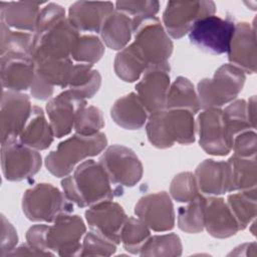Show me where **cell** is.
I'll list each match as a JSON object with an SVG mask.
<instances>
[{
	"mask_svg": "<svg viewBox=\"0 0 257 257\" xmlns=\"http://www.w3.org/2000/svg\"><path fill=\"white\" fill-rule=\"evenodd\" d=\"M61 186L66 198L79 208L112 200L122 193L112 185L101 164L93 160L78 165L72 175L62 180Z\"/></svg>",
	"mask_w": 257,
	"mask_h": 257,
	"instance_id": "6da1fadb",
	"label": "cell"
},
{
	"mask_svg": "<svg viewBox=\"0 0 257 257\" xmlns=\"http://www.w3.org/2000/svg\"><path fill=\"white\" fill-rule=\"evenodd\" d=\"M135 40L127 48L145 68L169 65L173 42L159 18L147 17L132 21Z\"/></svg>",
	"mask_w": 257,
	"mask_h": 257,
	"instance_id": "7a4b0ae2",
	"label": "cell"
},
{
	"mask_svg": "<svg viewBox=\"0 0 257 257\" xmlns=\"http://www.w3.org/2000/svg\"><path fill=\"white\" fill-rule=\"evenodd\" d=\"M149 142L158 149H168L176 143L195 142L194 113L186 109H162L150 113L146 124Z\"/></svg>",
	"mask_w": 257,
	"mask_h": 257,
	"instance_id": "3957f363",
	"label": "cell"
},
{
	"mask_svg": "<svg viewBox=\"0 0 257 257\" xmlns=\"http://www.w3.org/2000/svg\"><path fill=\"white\" fill-rule=\"evenodd\" d=\"M106 145L107 139L102 133L93 136L75 133L46 156L45 167L55 177L64 178L74 170L79 162L98 155L106 148Z\"/></svg>",
	"mask_w": 257,
	"mask_h": 257,
	"instance_id": "277c9868",
	"label": "cell"
},
{
	"mask_svg": "<svg viewBox=\"0 0 257 257\" xmlns=\"http://www.w3.org/2000/svg\"><path fill=\"white\" fill-rule=\"evenodd\" d=\"M245 79V72L237 66L231 63L221 65L212 78L199 81L197 93L200 106L204 109L220 108L232 102L241 92Z\"/></svg>",
	"mask_w": 257,
	"mask_h": 257,
	"instance_id": "5b68a950",
	"label": "cell"
},
{
	"mask_svg": "<svg viewBox=\"0 0 257 257\" xmlns=\"http://www.w3.org/2000/svg\"><path fill=\"white\" fill-rule=\"evenodd\" d=\"M22 210L30 221L50 223L61 215L70 214L73 203L53 185L39 183L25 191Z\"/></svg>",
	"mask_w": 257,
	"mask_h": 257,
	"instance_id": "8992f818",
	"label": "cell"
},
{
	"mask_svg": "<svg viewBox=\"0 0 257 257\" xmlns=\"http://www.w3.org/2000/svg\"><path fill=\"white\" fill-rule=\"evenodd\" d=\"M231 18L209 15L196 21L189 31V40L202 51L222 54L228 51L235 30Z\"/></svg>",
	"mask_w": 257,
	"mask_h": 257,
	"instance_id": "52a82bcc",
	"label": "cell"
},
{
	"mask_svg": "<svg viewBox=\"0 0 257 257\" xmlns=\"http://www.w3.org/2000/svg\"><path fill=\"white\" fill-rule=\"evenodd\" d=\"M112 185L120 192L122 187L137 185L144 173L143 164L131 149L121 145L108 147L99 158Z\"/></svg>",
	"mask_w": 257,
	"mask_h": 257,
	"instance_id": "ba28073f",
	"label": "cell"
},
{
	"mask_svg": "<svg viewBox=\"0 0 257 257\" xmlns=\"http://www.w3.org/2000/svg\"><path fill=\"white\" fill-rule=\"evenodd\" d=\"M41 165V155L36 150L23 145L18 139L1 144L2 173L7 181L27 180L39 172Z\"/></svg>",
	"mask_w": 257,
	"mask_h": 257,
	"instance_id": "9c48e42d",
	"label": "cell"
},
{
	"mask_svg": "<svg viewBox=\"0 0 257 257\" xmlns=\"http://www.w3.org/2000/svg\"><path fill=\"white\" fill-rule=\"evenodd\" d=\"M85 232V224L78 215H61L47 226L46 247L60 256H80V240Z\"/></svg>",
	"mask_w": 257,
	"mask_h": 257,
	"instance_id": "30bf717a",
	"label": "cell"
},
{
	"mask_svg": "<svg viewBox=\"0 0 257 257\" xmlns=\"http://www.w3.org/2000/svg\"><path fill=\"white\" fill-rule=\"evenodd\" d=\"M79 36V31L65 18L41 34H33L31 58H70L72 47Z\"/></svg>",
	"mask_w": 257,
	"mask_h": 257,
	"instance_id": "8fae6325",
	"label": "cell"
},
{
	"mask_svg": "<svg viewBox=\"0 0 257 257\" xmlns=\"http://www.w3.org/2000/svg\"><path fill=\"white\" fill-rule=\"evenodd\" d=\"M216 5L213 1H170L163 13L164 28L175 39L189 33L199 19L214 15Z\"/></svg>",
	"mask_w": 257,
	"mask_h": 257,
	"instance_id": "7c38bea8",
	"label": "cell"
},
{
	"mask_svg": "<svg viewBox=\"0 0 257 257\" xmlns=\"http://www.w3.org/2000/svg\"><path fill=\"white\" fill-rule=\"evenodd\" d=\"M35 75L30 87L31 95L36 99H48L52 96L54 87L66 88L72 72L71 58H37L33 59Z\"/></svg>",
	"mask_w": 257,
	"mask_h": 257,
	"instance_id": "4fadbf2b",
	"label": "cell"
},
{
	"mask_svg": "<svg viewBox=\"0 0 257 257\" xmlns=\"http://www.w3.org/2000/svg\"><path fill=\"white\" fill-rule=\"evenodd\" d=\"M200 147L209 155L226 156L232 151L229 137L220 108H206L197 118Z\"/></svg>",
	"mask_w": 257,
	"mask_h": 257,
	"instance_id": "5bb4252c",
	"label": "cell"
},
{
	"mask_svg": "<svg viewBox=\"0 0 257 257\" xmlns=\"http://www.w3.org/2000/svg\"><path fill=\"white\" fill-rule=\"evenodd\" d=\"M32 107L27 94L11 90L2 92L0 110L1 144L19 138L30 117Z\"/></svg>",
	"mask_w": 257,
	"mask_h": 257,
	"instance_id": "9a60e30c",
	"label": "cell"
},
{
	"mask_svg": "<svg viewBox=\"0 0 257 257\" xmlns=\"http://www.w3.org/2000/svg\"><path fill=\"white\" fill-rule=\"evenodd\" d=\"M135 214L156 232L170 231L175 225L174 205L170 195L164 191L142 197L135 206Z\"/></svg>",
	"mask_w": 257,
	"mask_h": 257,
	"instance_id": "2e32d148",
	"label": "cell"
},
{
	"mask_svg": "<svg viewBox=\"0 0 257 257\" xmlns=\"http://www.w3.org/2000/svg\"><path fill=\"white\" fill-rule=\"evenodd\" d=\"M126 219L122 207L112 200L99 202L85 211L90 230L116 245L120 243V231Z\"/></svg>",
	"mask_w": 257,
	"mask_h": 257,
	"instance_id": "e0dca14e",
	"label": "cell"
},
{
	"mask_svg": "<svg viewBox=\"0 0 257 257\" xmlns=\"http://www.w3.org/2000/svg\"><path fill=\"white\" fill-rule=\"evenodd\" d=\"M170 64L148 68L136 85L137 94L150 113L166 108L170 88Z\"/></svg>",
	"mask_w": 257,
	"mask_h": 257,
	"instance_id": "ac0fdd59",
	"label": "cell"
},
{
	"mask_svg": "<svg viewBox=\"0 0 257 257\" xmlns=\"http://www.w3.org/2000/svg\"><path fill=\"white\" fill-rule=\"evenodd\" d=\"M84 105L86 100L78 98L68 89L48 100L46 112L54 137L60 139L74 128L77 113Z\"/></svg>",
	"mask_w": 257,
	"mask_h": 257,
	"instance_id": "d6986e66",
	"label": "cell"
},
{
	"mask_svg": "<svg viewBox=\"0 0 257 257\" xmlns=\"http://www.w3.org/2000/svg\"><path fill=\"white\" fill-rule=\"evenodd\" d=\"M255 29L248 22H239L230 42L228 59L231 64L247 73L256 72Z\"/></svg>",
	"mask_w": 257,
	"mask_h": 257,
	"instance_id": "ffe728a7",
	"label": "cell"
},
{
	"mask_svg": "<svg viewBox=\"0 0 257 257\" xmlns=\"http://www.w3.org/2000/svg\"><path fill=\"white\" fill-rule=\"evenodd\" d=\"M1 83L11 91H22L31 87L35 75V65L31 56L5 54L1 56Z\"/></svg>",
	"mask_w": 257,
	"mask_h": 257,
	"instance_id": "44dd1931",
	"label": "cell"
},
{
	"mask_svg": "<svg viewBox=\"0 0 257 257\" xmlns=\"http://www.w3.org/2000/svg\"><path fill=\"white\" fill-rule=\"evenodd\" d=\"M113 10V3L108 1H77L69 6L67 20L78 31L99 32L103 21Z\"/></svg>",
	"mask_w": 257,
	"mask_h": 257,
	"instance_id": "7402d4cb",
	"label": "cell"
},
{
	"mask_svg": "<svg viewBox=\"0 0 257 257\" xmlns=\"http://www.w3.org/2000/svg\"><path fill=\"white\" fill-rule=\"evenodd\" d=\"M204 217V228L215 238H228L239 231L237 221L223 198L214 196L206 198Z\"/></svg>",
	"mask_w": 257,
	"mask_h": 257,
	"instance_id": "603a6c76",
	"label": "cell"
},
{
	"mask_svg": "<svg viewBox=\"0 0 257 257\" xmlns=\"http://www.w3.org/2000/svg\"><path fill=\"white\" fill-rule=\"evenodd\" d=\"M194 175L200 193L219 196L229 192V167L227 162L207 159L198 165Z\"/></svg>",
	"mask_w": 257,
	"mask_h": 257,
	"instance_id": "cb8c5ba5",
	"label": "cell"
},
{
	"mask_svg": "<svg viewBox=\"0 0 257 257\" xmlns=\"http://www.w3.org/2000/svg\"><path fill=\"white\" fill-rule=\"evenodd\" d=\"M39 13L38 2H0L1 22L18 31L34 32Z\"/></svg>",
	"mask_w": 257,
	"mask_h": 257,
	"instance_id": "d4e9b609",
	"label": "cell"
},
{
	"mask_svg": "<svg viewBox=\"0 0 257 257\" xmlns=\"http://www.w3.org/2000/svg\"><path fill=\"white\" fill-rule=\"evenodd\" d=\"M113 121L125 130H139L148 120V111L136 92H130L115 100L110 109Z\"/></svg>",
	"mask_w": 257,
	"mask_h": 257,
	"instance_id": "484cf974",
	"label": "cell"
},
{
	"mask_svg": "<svg viewBox=\"0 0 257 257\" xmlns=\"http://www.w3.org/2000/svg\"><path fill=\"white\" fill-rule=\"evenodd\" d=\"M53 131L46 120L43 109L37 105L32 107L30 117L18 140L36 151L46 150L53 142Z\"/></svg>",
	"mask_w": 257,
	"mask_h": 257,
	"instance_id": "4316f807",
	"label": "cell"
},
{
	"mask_svg": "<svg viewBox=\"0 0 257 257\" xmlns=\"http://www.w3.org/2000/svg\"><path fill=\"white\" fill-rule=\"evenodd\" d=\"M99 33L101 41L108 48L120 51L127 46L131 40L133 33L132 19L114 9L103 21Z\"/></svg>",
	"mask_w": 257,
	"mask_h": 257,
	"instance_id": "83f0119b",
	"label": "cell"
},
{
	"mask_svg": "<svg viewBox=\"0 0 257 257\" xmlns=\"http://www.w3.org/2000/svg\"><path fill=\"white\" fill-rule=\"evenodd\" d=\"M229 192L256 188L257 170L255 158H242L233 155L228 161Z\"/></svg>",
	"mask_w": 257,
	"mask_h": 257,
	"instance_id": "f1b7e54d",
	"label": "cell"
},
{
	"mask_svg": "<svg viewBox=\"0 0 257 257\" xmlns=\"http://www.w3.org/2000/svg\"><path fill=\"white\" fill-rule=\"evenodd\" d=\"M100 84L101 76L92 65L77 63L73 65L67 87L72 94L85 100L98 91Z\"/></svg>",
	"mask_w": 257,
	"mask_h": 257,
	"instance_id": "f546056e",
	"label": "cell"
},
{
	"mask_svg": "<svg viewBox=\"0 0 257 257\" xmlns=\"http://www.w3.org/2000/svg\"><path fill=\"white\" fill-rule=\"evenodd\" d=\"M167 109H186L192 113H197L201 106L198 93L193 83L184 76H178L171 84L167 99Z\"/></svg>",
	"mask_w": 257,
	"mask_h": 257,
	"instance_id": "4dcf8cb0",
	"label": "cell"
},
{
	"mask_svg": "<svg viewBox=\"0 0 257 257\" xmlns=\"http://www.w3.org/2000/svg\"><path fill=\"white\" fill-rule=\"evenodd\" d=\"M256 188L230 194L227 205L231 210L239 230H244L256 217Z\"/></svg>",
	"mask_w": 257,
	"mask_h": 257,
	"instance_id": "1f68e13d",
	"label": "cell"
},
{
	"mask_svg": "<svg viewBox=\"0 0 257 257\" xmlns=\"http://www.w3.org/2000/svg\"><path fill=\"white\" fill-rule=\"evenodd\" d=\"M205 203L206 198L202 194H199L186 203V206L179 208L178 226L182 231L190 234H196L203 231Z\"/></svg>",
	"mask_w": 257,
	"mask_h": 257,
	"instance_id": "d6a6232c",
	"label": "cell"
},
{
	"mask_svg": "<svg viewBox=\"0 0 257 257\" xmlns=\"http://www.w3.org/2000/svg\"><path fill=\"white\" fill-rule=\"evenodd\" d=\"M33 46V34L23 31L11 30L6 24L1 22L0 53L21 54L31 56Z\"/></svg>",
	"mask_w": 257,
	"mask_h": 257,
	"instance_id": "836d02e7",
	"label": "cell"
},
{
	"mask_svg": "<svg viewBox=\"0 0 257 257\" xmlns=\"http://www.w3.org/2000/svg\"><path fill=\"white\" fill-rule=\"evenodd\" d=\"M151 237L150 228L139 218L130 217L120 231V242L132 254H140L142 247Z\"/></svg>",
	"mask_w": 257,
	"mask_h": 257,
	"instance_id": "e575fe53",
	"label": "cell"
},
{
	"mask_svg": "<svg viewBox=\"0 0 257 257\" xmlns=\"http://www.w3.org/2000/svg\"><path fill=\"white\" fill-rule=\"evenodd\" d=\"M182 242L175 233L155 235L150 237L141 249V256H180Z\"/></svg>",
	"mask_w": 257,
	"mask_h": 257,
	"instance_id": "d590c367",
	"label": "cell"
},
{
	"mask_svg": "<svg viewBox=\"0 0 257 257\" xmlns=\"http://www.w3.org/2000/svg\"><path fill=\"white\" fill-rule=\"evenodd\" d=\"M104 53L103 42L95 35H81L74 43L70 58L85 64L96 63Z\"/></svg>",
	"mask_w": 257,
	"mask_h": 257,
	"instance_id": "8d00e7d4",
	"label": "cell"
},
{
	"mask_svg": "<svg viewBox=\"0 0 257 257\" xmlns=\"http://www.w3.org/2000/svg\"><path fill=\"white\" fill-rule=\"evenodd\" d=\"M222 111L224 123L232 143L238 134L252 128L247 116V102L244 99L233 100Z\"/></svg>",
	"mask_w": 257,
	"mask_h": 257,
	"instance_id": "74e56055",
	"label": "cell"
},
{
	"mask_svg": "<svg viewBox=\"0 0 257 257\" xmlns=\"http://www.w3.org/2000/svg\"><path fill=\"white\" fill-rule=\"evenodd\" d=\"M104 126L102 111L93 105H84L77 113L74 130L76 134L82 136H93L100 133Z\"/></svg>",
	"mask_w": 257,
	"mask_h": 257,
	"instance_id": "f35d334b",
	"label": "cell"
},
{
	"mask_svg": "<svg viewBox=\"0 0 257 257\" xmlns=\"http://www.w3.org/2000/svg\"><path fill=\"white\" fill-rule=\"evenodd\" d=\"M170 194L174 200L180 203H188L200 194L195 175L183 172L174 177L170 186Z\"/></svg>",
	"mask_w": 257,
	"mask_h": 257,
	"instance_id": "ab89813d",
	"label": "cell"
},
{
	"mask_svg": "<svg viewBox=\"0 0 257 257\" xmlns=\"http://www.w3.org/2000/svg\"><path fill=\"white\" fill-rule=\"evenodd\" d=\"M115 10L127 15L132 21H138L147 17L155 16L160 9L158 1H117Z\"/></svg>",
	"mask_w": 257,
	"mask_h": 257,
	"instance_id": "60d3db41",
	"label": "cell"
},
{
	"mask_svg": "<svg viewBox=\"0 0 257 257\" xmlns=\"http://www.w3.org/2000/svg\"><path fill=\"white\" fill-rule=\"evenodd\" d=\"M115 250V243L90 230L84 234L80 256H110Z\"/></svg>",
	"mask_w": 257,
	"mask_h": 257,
	"instance_id": "b9f144b4",
	"label": "cell"
},
{
	"mask_svg": "<svg viewBox=\"0 0 257 257\" xmlns=\"http://www.w3.org/2000/svg\"><path fill=\"white\" fill-rule=\"evenodd\" d=\"M65 18V10L62 6L55 3H48L40 10L33 34H41Z\"/></svg>",
	"mask_w": 257,
	"mask_h": 257,
	"instance_id": "7bdbcfd3",
	"label": "cell"
},
{
	"mask_svg": "<svg viewBox=\"0 0 257 257\" xmlns=\"http://www.w3.org/2000/svg\"><path fill=\"white\" fill-rule=\"evenodd\" d=\"M234 155L242 158H255L257 152V139L254 131H245L238 134L232 143Z\"/></svg>",
	"mask_w": 257,
	"mask_h": 257,
	"instance_id": "ee69618b",
	"label": "cell"
},
{
	"mask_svg": "<svg viewBox=\"0 0 257 257\" xmlns=\"http://www.w3.org/2000/svg\"><path fill=\"white\" fill-rule=\"evenodd\" d=\"M47 226L45 224H37L30 227L26 233V241L33 248L44 253L45 256H52L54 253L46 247Z\"/></svg>",
	"mask_w": 257,
	"mask_h": 257,
	"instance_id": "f6af8a7d",
	"label": "cell"
},
{
	"mask_svg": "<svg viewBox=\"0 0 257 257\" xmlns=\"http://www.w3.org/2000/svg\"><path fill=\"white\" fill-rule=\"evenodd\" d=\"M18 235L13 225L1 215V253L2 257L7 256L17 245Z\"/></svg>",
	"mask_w": 257,
	"mask_h": 257,
	"instance_id": "bcb514c9",
	"label": "cell"
},
{
	"mask_svg": "<svg viewBox=\"0 0 257 257\" xmlns=\"http://www.w3.org/2000/svg\"><path fill=\"white\" fill-rule=\"evenodd\" d=\"M25 256V255H29V256H45L44 253L36 250L35 248H33L32 246H30L28 243L27 244H23L21 246H19L18 248H14L7 256Z\"/></svg>",
	"mask_w": 257,
	"mask_h": 257,
	"instance_id": "7dc6e473",
	"label": "cell"
},
{
	"mask_svg": "<svg viewBox=\"0 0 257 257\" xmlns=\"http://www.w3.org/2000/svg\"><path fill=\"white\" fill-rule=\"evenodd\" d=\"M255 111H256V97L255 95L251 96L247 102V116L249 119V122L251 124V127L254 130L256 127V116H255Z\"/></svg>",
	"mask_w": 257,
	"mask_h": 257,
	"instance_id": "c3c4849f",
	"label": "cell"
}]
</instances>
